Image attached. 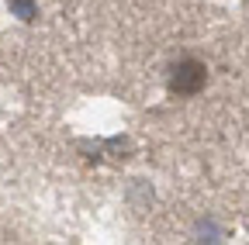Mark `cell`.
Wrapping results in <instances>:
<instances>
[{
	"label": "cell",
	"instance_id": "1",
	"mask_svg": "<svg viewBox=\"0 0 249 245\" xmlns=\"http://www.w3.org/2000/svg\"><path fill=\"white\" fill-rule=\"evenodd\" d=\"M166 86H170V94L180 97V100L197 97L208 86V66L201 63V59H194V55H183V59H177V63L170 66Z\"/></svg>",
	"mask_w": 249,
	"mask_h": 245
}]
</instances>
